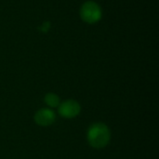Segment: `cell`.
I'll list each match as a JSON object with an SVG mask.
<instances>
[{"label": "cell", "mask_w": 159, "mask_h": 159, "mask_svg": "<svg viewBox=\"0 0 159 159\" xmlns=\"http://www.w3.org/2000/svg\"><path fill=\"white\" fill-rule=\"evenodd\" d=\"M48 29H49V22H47V21L44 22L43 25H42V27H41V31H43V32H48Z\"/></svg>", "instance_id": "cell-6"}, {"label": "cell", "mask_w": 159, "mask_h": 159, "mask_svg": "<svg viewBox=\"0 0 159 159\" xmlns=\"http://www.w3.org/2000/svg\"><path fill=\"white\" fill-rule=\"evenodd\" d=\"M89 143L96 148L101 149L105 147L111 139V132L109 128L103 123H95L91 125L87 134Z\"/></svg>", "instance_id": "cell-1"}, {"label": "cell", "mask_w": 159, "mask_h": 159, "mask_svg": "<svg viewBox=\"0 0 159 159\" xmlns=\"http://www.w3.org/2000/svg\"><path fill=\"white\" fill-rule=\"evenodd\" d=\"M45 102L49 107H58L60 105V98L54 93H48L45 96Z\"/></svg>", "instance_id": "cell-5"}, {"label": "cell", "mask_w": 159, "mask_h": 159, "mask_svg": "<svg viewBox=\"0 0 159 159\" xmlns=\"http://www.w3.org/2000/svg\"><path fill=\"white\" fill-rule=\"evenodd\" d=\"M80 17L88 23H96L102 18V9L95 2H86L80 8Z\"/></svg>", "instance_id": "cell-2"}, {"label": "cell", "mask_w": 159, "mask_h": 159, "mask_svg": "<svg viewBox=\"0 0 159 159\" xmlns=\"http://www.w3.org/2000/svg\"><path fill=\"white\" fill-rule=\"evenodd\" d=\"M56 119L55 113L48 108L40 109L35 115H34V121L37 125L42 127H47L51 125Z\"/></svg>", "instance_id": "cell-4"}, {"label": "cell", "mask_w": 159, "mask_h": 159, "mask_svg": "<svg viewBox=\"0 0 159 159\" xmlns=\"http://www.w3.org/2000/svg\"><path fill=\"white\" fill-rule=\"evenodd\" d=\"M58 112L61 116L65 118H73L79 115L80 113V105L77 102L74 100H68L60 103L58 106Z\"/></svg>", "instance_id": "cell-3"}]
</instances>
